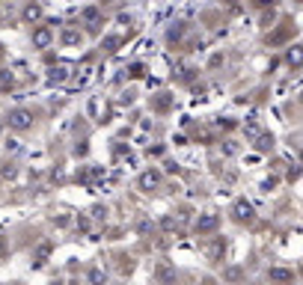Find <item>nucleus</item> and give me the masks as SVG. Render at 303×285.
Listing matches in <instances>:
<instances>
[{
  "mask_svg": "<svg viewBox=\"0 0 303 285\" xmlns=\"http://www.w3.org/2000/svg\"><path fill=\"white\" fill-rule=\"evenodd\" d=\"M0 178H15V167H12V164L3 167V170H0Z\"/></svg>",
  "mask_w": 303,
  "mask_h": 285,
  "instance_id": "obj_16",
  "label": "nucleus"
},
{
  "mask_svg": "<svg viewBox=\"0 0 303 285\" xmlns=\"http://www.w3.org/2000/svg\"><path fill=\"white\" fill-rule=\"evenodd\" d=\"M268 149H274V137L271 134H262L259 137V152H268Z\"/></svg>",
  "mask_w": 303,
  "mask_h": 285,
  "instance_id": "obj_12",
  "label": "nucleus"
},
{
  "mask_svg": "<svg viewBox=\"0 0 303 285\" xmlns=\"http://www.w3.org/2000/svg\"><path fill=\"white\" fill-rule=\"evenodd\" d=\"M65 80H68V68H65V65H54L51 74H48V83L57 86V83H65Z\"/></svg>",
  "mask_w": 303,
  "mask_h": 285,
  "instance_id": "obj_7",
  "label": "nucleus"
},
{
  "mask_svg": "<svg viewBox=\"0 0 303 285\" xmlns=\"http://www.w3.org/2000/svg\"><path fill=\"white\" fill-rule=\"evenodd\" d=\"M51 42H54L51 27H36V30H33V48L45 51V48H51Z\"/></svg>",
  "mask_w": 303,
  "mask_h": 285,
  "instance_id": "obj_5",
  "label": "nucleus"
},
{
  "mask_svg": "<svg viewBox=\"0 0 303 285\" xmlns=\"http://www.w3.org/2000/svg\"><path fill=\"white\" fill-rule=\"evenodd\" d=\"M89 280H92V283H101V280H104V274H101V271H92V274H89Z\"/></svg>",
  "mask_w": 303,
  "mask_h": 285,
  "instance_id": "obj_18",
  "label": "nucleus"
},
{
  "mask_svg": "<svg viewBox=\"0 0 303 285\" xmlns=\"http://www.w3.org/2000/svg\"><path fill=\"white\" fill-rule=\"evenodd\" d=\"M143 74H146V68H143L140 62H134V65H131V77H143Z\"/></svg>",
  "mask_w": 303,
  "mask_h": 285,
  "instance_id": "obj_15",
  "label": "nucleus"
},
{
  "mask_svg": "<svg viewBox=\"0 0 303 285\" xmlns=\"http://www.w3.org/2000/svg\"><path fill=\"white\" fill-rule=\"evenodd\" d=\"M286 59H289V65H295V68L303 65V48H301V45H295V48L289 51V57H286Z\"/></svg>",
  "mask_w": 303,
  "mask_h": 285,
  "instance_id": "obj_11",
  "label": "nucleus"
},
{
  "mask_svg": "<svg viewBox=\"0 0 303 285\" xmlns=\"http://www.w3.org/2000/svg\"><path fill=\"white\" fill-rule=\"evenodd\" d=\"M223 277H226V280H241L244 271H241V268H229V271H223Z\"/></svg>",
  "mask_w": 303,
  "mask_h": 285,
  "instance_id": "obj_14",
  "label": "nucleus"
},
{
  "mask_svg": "<svg viewBox=\"0 0 303 285\" xmlns=\"http://www.w3.org/2000/svg\"><path fill=\"white\" fill-rule=\"evenodd\" d=\"M268 280H277V283H292V280H295V271H289V268H271V271H268Z\"/></svg>",
  "mask_w": 303,
  "mask_h": 285,
  "instance_id": "obj_8",
  "label": "nucleus"
},
{
  "mask_svg": "<svg viewBox=\"0 0 303 285\" xmlns=\"http://www.w3.org/2000/svg\"><path fill=\"white\" fill-rule=\"evenodd\" d=\"M80 18H83L86 24H101V12H98L95 6H86V9L80 12Z\"/></svg>",
  "mask_w": 303,
  "mask_h": 285,
  "instance_id": "obj_10",
  "label": "nucleus"
},
{
  "mask_svg": "<svg viewBox=\"0 0 303 285\" xmlns=\"http://www.w3.org/2000/svg\"><path fill=\"white\" fill-rule=\"evenodd\" d=\"M140 190H146V193H152V190H158L161 187V172L158 170H146L143 175H140Z\"/></svg>",
  "mask_w": 303,
  "mask_h": 285,
  "instance_id": "obj_4",
  "label": "nucleus"
},
{
  "mask_svg": "<svg viewBox=\"0 0 303 285\" xmlns=\"http://www.w3.org/2000/svg\"><path fill=\"white\" fill-rule=\"evenodd\" d=\"M161 226H164V229H173L176 223H173V217H164V220H161Z\"/></svg>",
  "mask_w": 303,
  "mask_h": 285,
  "instance_id": "obj_19",
  "label": "nucleus"
},
{
  "mask_svg": "<svg viewBox=\"0 0 303 285\" xmlns=\"http://www.w3.org/2000/svg\"><path fill=\"white\" fill-rule=\"evenodd\" d=\"M39 18H42V6H39V3H27V6H24V21H27V24H36Z\"/></svg>",
  "mask_w": 303,
  "mask_h": 285,
  "instance_id": "obj_9",
  "label": "nucleus"
},
{
  "mask_svg": "<svg viewBox=\"0 0 303 285\" xmlns=\"http://www.w3.org/2000/svg\"><path fill=\"white\" fill-rule=\"evenodd\" d=\"M104 3H113V0H104Z\"/></svg>",
  "mask_w": 303,
  "mask_h": 285,
  "instance_id": "obj_20",
  "label": "nucleus"
},
{
  "mask_svg": "<svg viewBox=\"0 0 303 285\" xmlns=\"http://www.w3.org/2000/svg\"><path fill=\"white\" fill-rule=\"evenodd\" d=\"M217 226H220V217H217V214H211V211H208V214H199V217H196V223H193L196 235H208V232H214Z\"/></svg>",
  "mask_w": 303,
  "mask_h": 285,
  "instance_id": "obj_3",
  "label": "nucleus"
},
{
  "mask_svg": "<svg viewBox=\"0 0 303 285\" xmlns=\"http://www.w3.org/2000/svg\"><path fill=\"white\" fill-rule=\"evenodd\" d=\"M232 217H235V223H253L256 220V211H253V205L247 199H238L232 205Z\"/></svg>",
  "mask_w": 303,
  "mask_h": 285,
  "instance_id": "obj_2",
  "label": "nucleus"
},
{
  "mask_svg": "<svg viewBox=\"0 0 303 285\" xmlns=\"http://www.w3.org/2000/svg\"><path fill=\"white\" fill-rule=\"evenodd\" d=\"M9 128H12V131H30V128H33V113H30V110H21V107L12 110V113H9Z\"/></svg>",
  "mask_w": 303,
  "mask_h": 285,
  "instance_id": "obj_1",
  "label": "nucleus"
},
{
  "mask_svg": "<svg viewBox=\"0 0 303 285\" xmlns=\"http://www.w3.org/2000/svg\"><path fill=\"white\" fill-rule=\"evenodd\" d=\"M80 42H83V33L74 30V27H65V30L60 33V45H62V48H77Z\"/></svg>",
  "mask_w": 303,
  "mask_h": 285,
  "instance_id": "obj_6",
  "label": "nucleus"
},
{
  "mask_svg": "<svg viewBox=\"0 0 303 285\" xmlns=\"http://www.w3.org/2000/svg\"><path fill=\"white\" fill-rule=\"evenodd\" d=\"M104 214H107V208H101V205H95V208H92V217H95V220H101Z\"/></svg>",
  "mask_w": 303,
  "mask_h": 285,
  "instance_id": "obj_17",
  "label": "nucleus"
},
{
  "mask_svg": "<svg viewBox=\"0 0 303 285\" xmlns=\"http://www.w3.org/2000/svg\"><path fill=\"white\" fill-rule=\"evenodd\" d=\"M116 48H119V36H107V39H104V51H110V54H113Z\"/></svg>",
  "mask_w": 303,
  "mask_h": 285,
  "instance_id": "obj_13",
  "label": "nucleus"
}]
</instances>
